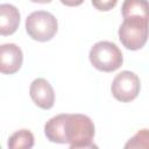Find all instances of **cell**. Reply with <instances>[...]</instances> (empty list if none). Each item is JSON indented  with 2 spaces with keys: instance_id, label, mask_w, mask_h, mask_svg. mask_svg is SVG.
<instances>
[{
  "instance_id": "1",
  "label": "cell",
  "mask_w": 149,
  "mask_h": 149,
  "mask_svg": "<svg viewBox=\"0 0 149 149\" xmlns=\"http://www.w3.org/2000/svg\"><path fill=\"white\" fill-rule=\"evenodd\" d=\"M94 137V123L84 114H65L63 122L64 144L70 148H92Z\"/></svg>"
},
{
  "instance_id": "2",
  "label": "cell",
  "mask_w": 149,
  "mask_h": 149,
  "mask_svg": "<svg viewBox=\"0 0 149 149\" xmlns=\"http://www.w3.org/2000/svg\"><path fill=\"white\" fill-rule=\"evenodd\" d=\"M119 40L122 45L132 51L139 50L144 47L149 37V21L139 17L130 16L123 19L119 31Z\"/></svg>"
},
{
  "instance_id": "3",
  "label": "cell",
  "mask_w": 149,
  "mask_h": 149,
  "mask_svg": "<svg viewBox=\"0 0 149 149\" xmlns=\"http://www.w3.org/2000/svg\"><path fill=\"white\" fill-rule=\"evenodd\" d=\"M90 62L99 71L113 72L123 63V56L119 47L109 41L97 42L90 50Z\"/></svg>"
},
{
  "instance_id": "4",
  "label": "cell",
  "mask_w": 149,
  "mask_h": 149,
  "mask_svg": "<svg viewBox=\"0 0 149 149\" xmlns=\"http://www.w3.org/2000/svg\"><path fill=\"white\" fill-rule=\"evenodd\" d=\"M58 30L56 17L45 10H36L29 14L26 19V31L35 41H50Z\"/></svg>"
},
{
  "instance_id": "5",
  "label": "cell",
  "mask_w": 149,
  "mask_h": 149,
  "mask_svg": "<svg viewBox=\"0 0 149 149\" xmlns=\"http://www.w3.org/2000/svg\"><path fill=\"white\" fill-rule=\"evenodd\" d=\"M141 81L136 73L125 70L118 73L111 85L113 97L121 102L133 101L140 93Z\"/></svg>"
},
{
  "instance_id": "6",
  "label": "cell",
  "mask_w": 149,
  "mask_h": 149,
  "mask_svg": "<svg viewBox=\"0 0 149 149\" xmlns=\"http://www.w3.org/2000/svg\"><path fill=\"white\" fill-rule=\"evenodd\" d=\"M29 95L34 104L42 109H50L55 104V92L51 84L44 78H36L29 87Z\"/></svg>"
},
{
  "instance_id": "7",
  "label": "cell",
  "mask_w": 149,
  "mask_h": 149,
  "mask_svg": "<svg viewBox=\"0 0 149 149\" xmlns=\"http://www.w3.org/2000/svg\"><path fill=\"white\" fill-rule=\"evenodd\" d=\"M23 62V54L20 47L14 43H5L0 47V71L3 74L17 72Z\"/></svg>"
},
{
  "instance_id": "8",
  "label": "cell",
  "mask_w": 149,
  "mask_h": 149,
  "mask_svg": "<svg viewBox=\"0 0 149 149\" xmlns=\"http://www.w3.org/2000/svg\"><path fill=\"white\" fill-rule=\"evenodd\" d=\"M20 24V12L10 3L0 5V34L2 36L12 35Z\"/></svg>"
},
{
  "instance_id": "9",
  "label": "cell",
  "mask_w": 149,
  "mask_h": 149,
  "mask_svg": "<svg viewBox=\"0 0 149 149\" xmlns=\"http://www.w3.org/2000/svg\"><path fill=\"white\" fill-rule=\"evenodd\" d=\"M122 17L139 16L149 21V1L148 0H125L121 6Z\"/></svg>"
},
{
  "instance_id": "10",
  "label": "cell",
  "mask_w": 149,
  "mask_h": 149,
  "mask_svg": "<svg viewBox=\"0 0 149 149\" xmlns=\"http://www.w3.org/2000/svg\"><path fill=\"white\" fill-rule=\"evenodd\" d=\"M10 149H21V148H31L34 146V135L28 129H20L10 135L7 143Z\"/></svg>"
},
{
  "instance_id": "11",
  "label": "cell",
  "mask_w": 149,
  "mask_h": 149,
  "mask_svg": "<svg viewBox=\"0 0 149 149\" xmlns=\"http://www.w3.org/2000/svg\"><path fill=\"white\" fill-rule=\"evenodd\" d=\"M125 148H146L149 149V129L139 130L132 139L127 141Z\"/></svg>"
},
{
  "instance_id": "12",
  "label": "cell",
  "mask_w": 149,
  "mask_h": 149,
  "mask_svg": "<svg viewBox=\"0 0 149 149\" xmlns=\"http://www.w3.org/2000/svg\"><path fill=\"white\" fill-rule=\"evenodd\" d=\"M118 3V0H92V5L95 9L100 12H108L114 8Z\"/></svg>"
},
{
  "instance_id": "13",
  "label": "cell",
  "mask_w": 149,
  "mask_h": 149,
  "mask_svg": "<svg viewBox=\"0 0 149 149\" xmlns=\"http://www.w3.org/2000/svg\"><path fill=\"white\" fill-rule=\"evenodd\" d=\"M64 6H68V7H77L79 5H81L85 0H59Z\"/></svg>"
},
{
  "instance_id": "14",
  "label": "cell",
  "mask_w": 149,
  "mask_h": 149,
  "mask_svg": "<svg viewBox=\"0 0 149 149\" xmlns=\"http://www.w3.org/2000/svg\"><path fill=\"white\" fill-rule=\"evenodd\" d=\"M31 2H36V3H49L51 2V0H30Z\"/></svg>"
}]
</instances>
